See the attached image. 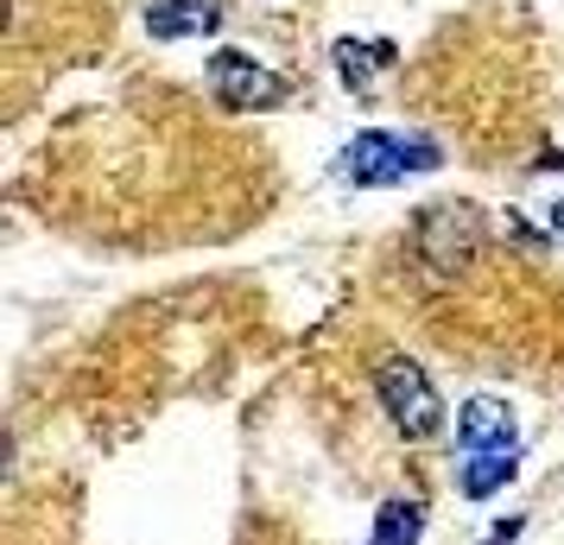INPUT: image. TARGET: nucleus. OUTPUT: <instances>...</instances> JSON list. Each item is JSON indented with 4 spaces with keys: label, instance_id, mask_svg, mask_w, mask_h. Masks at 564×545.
<instances>
[{
    "label": "nucleus",
    "instance_id": "nucleus-1",
    "mask_svg": "<svg viewBox=\"0 0 564 545\" xmlns=\"http://www.w3.org/2000/svg\"><path fill=\"white\" fill-rule=\"evenodd\" d=\"M432 165H437L432 140H406V133L368 128V133H356V146H343L336 178L343 184H400L412 172H432Z\"/></svg>",
    "mask_w": 564,
    "mask_h": 545
},
{
    "label": "nucleus",
    "instance_id": "nucleus-2",
    "mask_svg": "<svg viewBox=\"0 0 564 545\" xmlns=\"http://www.w3.org/2000/svg\"><path fill=\"white\" fill-rule=\"evenodd\" d=\"M375 388H381L387 418H393L406 438H437V432H444V400H437V388L425 381V368L419 362H406V356L381 362Z\"/></svg>",
    "mask_w": 564,
    "mask_h": 545
},
{
    "label": "nucleus",
    "instance_id": "nucleus-3",
    "mask_svg": "<svg viewBox=\"0 0 564 545\" xmlns=\"http://www.w3.org/2000/svg\"><path fill=\"white\" fill-rule=\"evenodd\" d=\"M482 254V222H476V209H432L425 222H419V260H425V273L437 280H457L469 273Z\"/></svg>",
    "mask_w": 564,
    "mask_h": 545
},
{
    "label": "nucleus",
    "instance_id": "nucleus-4",
    "mask_svg": "<svg viewBox=\"0 0 564 545\" xmlns=\"http://www.w3.org/2000/svg\"><path fill=\"white\" fill-rule=\"evenodd\" d=\"M209 89H216V102L235 108V115H254V108H280L285 83L248 52H216L209 57Z\"/></svg>",
    "mask_w": 564,
    "mask_h": 545
},
{
    "label": "nucleus",
    "instance_id": "nucleus-5",
    "mask_svg": "<svg viewBox=\"0 0 564 545\" xmlns=\"http://www.w3.org/2000/svg\"><path fill=\"white\" fill-rule=\"evenodd\" d=\"M457 444L469 450V457H482V450H513V413H508V400L476 393V400L457 413Z\"/></svg>",
    "mask_w": 564,
    "mask_h": 545
},
{
    "label": "nucleus",
    "instance_id": "nucleus-6",
    "mask_svg": "<svg viewBox=\"0 0 564 545\" xmlns=\"http://www.w3.org/2000/svg\"><path fill=\"white\" fill-rule=\"evenodd\" d=\"M147 26H153V39H209L223 26V13H216V0H159Z\"/></svg>",
    "mask_w": 564,
    "mask_h": 545
},
{
    "label": "nucleus",
    "instance_id": "nucleus-7",
    "mask_svg": "<svg viewBox=\"0 0 564 545\" xmlns=\"http://www.w3.org/2000/svg\"><path fill=\"white\" fill-rule=\"evenodd\" d=\"M387 64H393V45H381V39L375 45H356V39L336 45V70H343L349 89H375V77H381Z\"/></svg>",
    "mask_w": 564,
    "mask_h": 545
},
{
    "label": "nucleus",
    "instance_id": "nucleus-8",
    "mask_svg": "<svg viewBox=\"0 0 564 545\" xmlns=\"http://www.w3.org/2000/svg\"><path fill=\"white\" fill-rule=\"evenodd\" d=\"M419 533H425V508L419 501H387L368 545H419Z\"/></svg>",
    "mask_w": 564,
    "mask_h": 545
},
{
    "label": "nucleus",
    "instance_id": "nucleus-9",
    "mask_svg": "<svg viewBox=\"0 0 564 545\" xmlns=\"http://www.w3.org/2000/svg\"><path fill=\"white\" fill-rule=\"evenodd\" d=\"M508 482H513V450H482V457H469V469H463V494L469 501L508 489Z\"/></svg>",
    "mask_w": 564,
    "mask_h": 545
},
{
    "label": "nucleus",
    "instance_id": "nucleus-10",
    "mask_svg": "<svg viewBox=\"0 0 564 545\" xmlns=\"http://www.w3.org/2000/svg\"><path fill=\"white\" fill-rule=\"evenodd\" d=\"M520 526H527V520H495V533H488V539H482V545H508V539H513V533H520Z\"/></svg>",
    "mask_w": 564,
    "mask_h": 545
},
{
    "label": "nucleus",
    "instance_id": "nucleus-11",
    "mask_svg": "<svg viewBox=\"0 0 564 545\" xmlns=\"http://www.w3.org/2000/svg\"><path fill=\"white\" fill-rule=\"evenodd\" d=\"M552 229H558V235H564V204H558V216H552Z\"/></svg>",
    "mask_w": 564,
    "mask_h": 545
}]
</instances>
